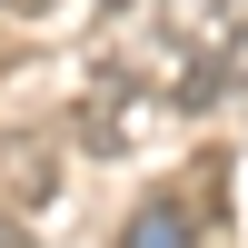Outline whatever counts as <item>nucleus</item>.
<instances>
[{"mask_svg": "<svg viewBox=\"0 0 248 248\" xmlns=\"http://www.w3.org/2000/svg\"><path fill=\"white\" fill-rule=\"evenodd\" d=\"M189 30L209 40V50H229V40H248V0H199V10H189Z\"/></svg>", "mask_w": 248, "mask_h": 248, "instance_id": "20e7f679", "label": "nucleus"}, {"mask_svg": "<svg viewBox=\"0 0 248 248\" xmlns=\"http://www.w3.org/2000/svg\"><path fill=\"white\" fill-rule=\"evenodd\" d=\"M0 248H20V229H10V209H0Z\"/></svg>", "mask_w": 248, "mask_h": 248, "instance_id": "423d86ee", "label": "nucleus"}, {"mask_svg": "<svg viewBox=\"0 0 248 248\" xmlns=\"http://www.w3.org/2000/svg\"><path fill=\"white\" fill-rule=\"evenodd\" d=\"M79 0H0V20H20V30H50V20H70Z\"/></svg>", "mask_w": 248, "mask_h": 248, "instance_id": "39448f33", "label": "nucleus"}, {"mask_svg": "<svg viewBox=\"0 0 248 248\" xmlns=\"http://www.w3.org/2000/svg\"><path fill=\"white\" fill-rule=\"evenodd\" d=\"M119 248H199V238H189V209H179V199H149V209H129Z\"/></svg>", "mask_w": 248, "mask_h": 248, "instance_id": "7ed1b4c3", "label": "nucleus"}, {"mask_svg": "<svg viewBox=\"0 0 248 248\" xmlns=\"http://www.w3.org/2000/svg\"><path fill=\"white\" fill-rule=\"evenodd\" d=\"M50 189H60L50 149H40V139H0V199H10V209H50Z\"/></svg>", "mask_w": 248, "mask_h": 248, "instance_id": "f03ea898", "label": "nucleus"}, {"mask_svg": "<svg viewBox=\"0 0 248 248\" xmlns=\"http://www.w3.org/2000/svg\"><path fill=\"white\" fill-rule=\"evenodd\" d=\"M149 119H159V90L139 70H99V90H90V109H79V149L90 159H129L139 139H149Z\"/></svg>", "mask_w": 248, "mask_h": 248, "instance_id": "f257e3e1", "label": "nucleus"}]
</instances>
